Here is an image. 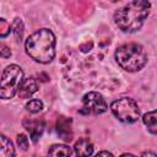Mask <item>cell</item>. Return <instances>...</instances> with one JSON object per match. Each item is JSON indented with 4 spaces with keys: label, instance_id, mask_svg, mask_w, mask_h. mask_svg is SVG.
<instances>
[{
    "label": "cell",
    "instance_id": "277c9868",
    "mask_svg": "<svg viewBox=\"0 0 157 157\" xmlns=\"http://www.w3.org/2000/svg\"><path fill=\"white\" fill-rule=\"evenodd\" d=\"M22 81L23 71L18 65L12 64L6 66L0 77V98H12L18 92Z\"/></svg>",
    "mask_w": 157,
    "mask_h": 157
},
{
    "label": "cell",
    "instance_id": "52a82bcc",
    "mask_svg": "<svg viewBox=\"0 0 157 157\" xmlns=\"http://www.w3.org/2000/svg\"><path fill=\"white\" fill-rule=\"evenodd\" d=\"M23 128L29 132L31 139L33 142H37L44 130V121L42 120H33V119H25L22 121Z\"/></svg>",
    "mask_w": 157,
    "mask_h": 157
},
{
    "label": "cell",
    "instance_id": "30bf717a",
    "mask_svg": "<svg viewBox=\"0 0 157 157\" xmlns=\"http://www.w3.org/2000/svg\"><path fill=\"white\" fill-rule=\"evenodd\" d=\"M74 151L77 157H90L93 152V145L88 139H80L75 142Z\"/></svg>",
    "mask_w": 157,
    "mask_h": 157
},
{
    "label": "cell",
    "instance_id": "d6986e66",
    "mask_svg": "<svg viewBox=\"0 0 157 157\" xmlns=\"http://www.w3.org/2000/svg\"><path fill=\"white\" fill-rule=\"evenodd\" d=\"M94 157H114L110 152H108V151H101V152H98Z\"/></svg>",
    "mask_w": 157,
    "mask_h": 157
},
{
    "label": "cell",
    "instance_id": "7a4b0ae2",
    "mask_svg": "<svg viewBox=\"0 0 157 157\" xmlns=\"http://www.w3.org/2000/svg\"><path fill=\"white\" fill-rule=\"evenodd\" d=\"M25 48L34 61L48 64L55 56V36L50 29L40 28L26 39Z\"/></svg>",
    "mask_w": 157,
    "mask_h": 157
},
{
    "label": "cell",
    "instance_id": "8992f818",
    "mask_svg": "<svg viewBox=\"0 0 157 157\" xmlns=\"http://www.w3.org/2000/svg\"><path fill=\"white\" fill-rule=\"evenodd\" d=\"M108 105L103 96L98 92H88L82 98V113L85 114H102Z\"/></svg>",
    "mask_w": 157,
    "mask_h": 157
},
{
    "label": "cell",
    "instance_id": "3957f363",
    "mask_svg": "<svg viewBox=\"0 0 157 157\" xmlns=\"http://www.w3.org/2000/svg\"><path fill=\"white\" fill-rule=\"evenodd\" d=\"M115 60L118 65L129 72L141 70L147 63V54L141 44L126 43L121 44L115 50Z\"/></svg>",
    "mask_w": 157,
    "mask_h": 157
},
{
    "label": "cell",
    "instance_id": "5bb4252c",
    "mask_svg": "<svg viewBox=\"0 0 157 157\" xmlns=\"http://www.w3.org/2000/svg\"><path fill=\"white\" fill-rule=\"evenodd\" d=\"M11 29L13 31L15 38L20 42L22 39V37H23V22L20 18H16L15 22H13V26L11 27Z\"/></svg>",
    "mask_w": 157,
    "mask_h": 157
},
{
    "label": "cell",
    "instance_id": "6da1fadb",
    "mask_svg": "<svg viewBox=\"0 0 157 157\" xmlns=\"http://www.w3.org/2000/svg\"><path fill=\"white\" fill-rule=\"evenodd\" d=\"M151 4L145 0L131 1L114 13V22L118 28L126 33L136 32L141 28L150 13Z\"/></svg>",
    "mask_w": 157,
    "mask_h": 157
},
{
    "label": "cell",
    "instance_id": "ffe728a7",
    "mask_svg": "<svg viewBox=\"0 0 157 157\" xmlns=\"http://www.w3.org/2000/svg\"><path fill=\"white\" fill-rule=\"evenodd\" d=\"M141 157H156V153L151 152V151H147V152H144Z\"/></svg>",
    "mask_w": 157,
    "mask_h": 157
},
{
    "label": "cell",
    "instance_id": "ba28073f",
    "mask_svg": "<svg viewBox=\"0 0 157 157\" xmlns=\"http://www.w3.org/2000/svg\"><path fill=\"white\" fill-rule=\"evenodd\" d=\"M56 132L63 140L70 141L72 139L71 119L70 118H65V117H60L58 119V121H56Z\"/></svg>",
    "mask_w": 157,
    "mask_h": 157
},
{
    "label": "cell",
    "instance_id": "ac0fdd59",
    "mask_svg": "<svg viewBox=\"0 0 157 157\" xmlns=\"http://www.w3.org/2000/svg\"><path fill=\"white\" fill-rule=\"evenodd\" d=\"M0 56L5 58V59L11 56V50L6 45H4V44H0Z\"/></svg>",
    "mask_w": 157,
    "mask_h": 157
},
{
    "label": "cell",
    "instance_id": "44dd1931",
    "mask_svg": "<svg viewBox=\"0 0 157 157\" xmlns=\"http://www.w3.org/2000/svg\"><path fill=\"white\" fill-rule=\"evenodd\" d=\"M120 157H135L134 155H131V153H123Z\"/></svg>",
    "mask_w": 157,
    "mask_h": 157
},
{
    "label": "cell",
    "instance_id": "8fae6325",
    "mask_svg": "<svg viewBox=\"0 0 157 157\" xmlns=\"http://www.w3.org/2000/svg\"><path fill=\"white\" fill-rule=\"evenodd\" d=\"M0 157H15V147L9 137L0 134Z\"/></svg>",
    "mask_w": 157,
    "mask_h": 157
},
{
    "label": "cell",
    "instance_id": "9a60e30c",
    "mask_svg": "<svg viewBox=\"0 0 157 157\" xmlns=\"http://www.w3.org/2000/svg\"><path fill=\"white\" fill-rule=\"evenodd\" d=\"M26 109L29 113H38L43 109V102L39 99H31L29 102H27Z\"/></svg>",
    "mask_w": 157,
    "mask_h": 157
},
{
    "label": "cell",
    "instance_id": "e0dca14e",
    "mask_svg": "<svg viewBox=\"0 0 157 157\" xmlns=\"http://www.w3.org/2000/svg\"><path fill=\"white\" fill-rule=\"evenodd\" d=\"M17 145H18V147H21L23 151H26V150L28 148V139H27V136L23 135V134L17 135Z\"/></svg>",
    "mask_w": 157,
    "mask_h": 157
},
{
    "label": "cell",
    "instance_id": "9c48e42d",
    "mask_svg": "<svg viewBox=\"0 0 157 157\" xmlns=\"http://www.w3.org/2000/svg\"><path fill=\"white\" fill-rule=\"evenodd\" d=\"M38 90V85H37V81L34 78H26L22 81L20 88H18V97L20 98H29L33 93H36Z\"/></svg>",
    "mask_w": 157,
    "mask_h": 157
},
{
    "label": "cell",
    "instance_id": "7c38bea8",
    "mask_svg": "<svg viewBox=\"0 0 157 157\" xmlns=\"http://www.w3.org/2000/svg\"><path fill=\"white\" fill-rule=\"evenodd\" d=\"M144 120V124L147 126L148 131L153 135L157 134V113L156 110H151L148 113H146L142 118Z\"/></svg>",
    "mask_w": 157,
    "mask_h": 157
},
{
    "label": "cell",
    "instance_id": "5b68a950",
    "mask_svg": "<svg viewBox=\"0 0 157 157\" xmlns=\"http://www.w3.org/2000/svg\"><path fill=\"white\" fill-rule=\"evenodd\" d=\"M112 113L115 115V118L123 123H135L137 121L140 117V109L137 103L128 97L119 98L117 101H113L110 104Z\"/></svg>",
    "mask_w": 157,
    "mask_h": 157
},
{
    "label": "cell",
    "instance_id": "2e32d148",
    "mask_svg": "<svg viewBox=\"0 0 157 157\" xmlns=\"http://www.w3.org/2000/svg\"><path fill=\"white\" fill-rule=\"evenodd\" d=\"M11 32V26L5 18H0V37H6Z\"/></svg>",
    "mask_w": 157,
    "mask_h": 157
},
{
    "label": "cell",
    "instance_id": "4fadbf2b",
    "mask_svg": "<svg viewBox=\"0 0 157 157\" xmlns=\"http://www.w3.org/2000/svg\"><path fill=\"white\" fill-rule=\"evenodd\" d=\"M71 148L66 145H53L48 151V157H70Z\"/></svg>",
    "mask_w": 157,
    "mask_h": 157
}]
</instances>
